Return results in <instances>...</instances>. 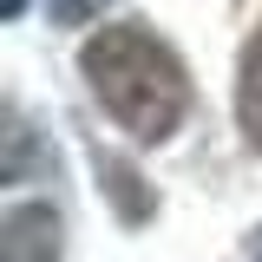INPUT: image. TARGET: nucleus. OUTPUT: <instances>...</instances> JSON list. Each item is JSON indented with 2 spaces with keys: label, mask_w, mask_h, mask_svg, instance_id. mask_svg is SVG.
<instances>
[{
  "label": "nucleus",
  "mask_w": 262,
  "mask_h": 262,
  "mask_svg": "<svg viewBox=\"0 0 262 262\" xmlns=\"http://www.w3.org/2000/svg\"><path fill=\"white\" fill-rule=\"evenodd\" d=\"M79 72H85L92 98L112 112V125L131 131L138 144H164L184 125V112H190V72H184V59L151 27H138V20L92 33L85 53H79Z\"/></svg>",
  "instance_id": "f257e3e1"
},
{
  "label": "nucleus",
  "mask_w": 262,
  "mask_h": 262,
  "mask_svg": "<svg viewBox=\"0 0 262 262\" xmlns=\"http://www.w3.org/2000/svg\"><path fill=\"white\" fill-rule=\"evenodd\" d=\"M0 262H59V216H53V203H13L0 216Z\"/></svg>",
  "instance_id": "f03ea898"
},
{
  "label": "nucleus",
  "mask_w": 262,
  "mask_h": 262,
  "mask_svg": "<svg viewBox=\"0 0 262 262\" xmlns=\"http://www.w3.org/2000/svg\"><path fill=\"white\" fill-rule=\"evenodd\" d=\"M236 118H243V138L262 151V20H256V33L243 39V66H236Z\"/></svg>",
  "instance_id": "7ed1b4c3"
},
{
  "label": "nucleus",
  "mask_w": 262,
  "mask_h": 262,
  "mask_svg": "<svg viewBox=\"0 0 262 262\" xmlns=\"http://www.w3.org/2000/svg\"><path fill=\"white\" fill-rule=\"evenodd\" d=\"M112 0H46V13H53V27H85V20H98Z\"/></svg>",
  "instance_id": "20e7f679"
},
{
  "label": "nucleus",
  "mask_w": 262,
  "mask_h": 262,
  "mask_svg": "<svg viewBox=\"0 0 262 262\" xmlns=\"http://www.w3.org/2000/svg\"><path fill=\"white\" fill-rule=\"evenodd\" d=\"M20 7H27V0H7V13H20Z\"/></svg>",
  "instance_id": "39448f33"
},
{
  "label": "nucleus",
  "mask_w": 262,
  "mask_h": 262,
  "mask_svg": "<svg viewBox=\"0 0 262 262\" xmlns=\"http://www.w3.org/2000/svg\"><path fill=\"white\" fill-rule=\"evenodd\" d=\"M256 262H262V249H256Z\"/></svg>",
  "instance_id": "423d86ee"
}]
</instances>
